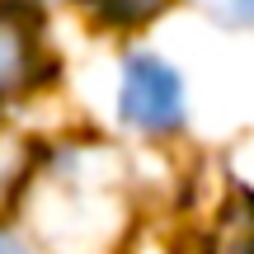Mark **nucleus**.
Returning <instances> with one entry per match:
<instances>
[{
    "instance_id": "obj_1",
    "label": "nucleus",
    "mask_w": 254,
    "mask_h": 254,
    "mask_svg": "<svg viewBox=\"0 0 254 254\" xmlns=\"http://www.w3.org/2000/svg\"><path fill=\"white\" fill-rule=\"evenodd\" d=\"M118 113L136 132H174L184 123V85L170 62L151 52H132L123 62V90Z\"/></svg>"
},
{
    "instance_id": "obj_2",
    "label": "nucleus",
    "mask_w": 254,
    "mask_h": 254,
    "mask_svg": "<svg viewBox=\"0 0 254 254\" xmlns=\"http://www.w3.org/2000/svg\"><path fill=\"white\" fill-rule=\"evenodd\" d=\"M43 75V19L33 5H0V104Z\"/></svg>"
},
{
    "instance_id": "obj_3",
    "label": "nucleus",
    "mask_w": 254,
    "mask_h": 254,
    "mask_svg": "<svg viewBox=\"0 0 254 254\" xmlns=\"http://www.w3.org/2000/svg\"><path fill=\"white\" fill-rule=\"evenodd\" d=\"M207 254H254V189H231L207 236Z\"/></svg>"
},
{
    "instance_id": "obj_4",
    "label": "nucleus",
    "mask_w": 254,
    "mask_h": 254,
    "mask_svg": "<svg viewBox=\"0 0 254 254\" xmlns=\"http://www.w3.org/2000/svg\"><path fill=\"white\" fill-rule=\"evenodd\" d=\"M24 184V141L9 132H0V212H5L9 193Z\"/></svg>"
},
{
    "instance_id": "obj_5",
    "label": "nucleus",
    "mask_w": 254,
    "mask_h": 254,
    "mask_svg": "<svg viewBox=\"0 0 254 254\" xmlns=\"http://www.w3.org/2000/svg\"><path fill=\"white\" fill-rule=\"evenodd\" d=\"M193 5L226 28H254V0H193Z\"/></svg>"
},
{
    "instance_id": "obj_6",
    "label": "nucleus",
    "mask_w": 254,
    "mask_h": 254,
    "mask_svg": "<svg viewBox=\"0 0 254 254\" xmlns=\"http://www.w3.org/2000/svg\"><path fill=\"white\" fill-rule=\"evenodd\" d=\"M0 254H33V250H28V245H19L14 236H0Z\"/></svg>"
}]
</instances>
